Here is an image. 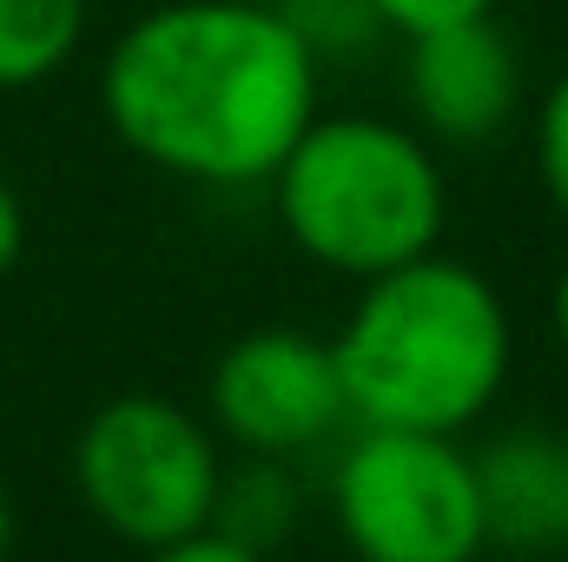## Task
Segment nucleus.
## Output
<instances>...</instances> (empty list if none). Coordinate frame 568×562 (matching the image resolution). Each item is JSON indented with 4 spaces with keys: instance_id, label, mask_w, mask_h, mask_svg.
Returning <instances> with one entry per match:
<instances>
[{
    "instance_id": "obj_1",
    "label": "nucleus",
    "mask_w": 568,
    "mask_h": 562,
    "mask_svg": "<svg viewBox=\"0 0 568 562\" xmlns=\"http://www.w3.org/2000/svg\"><path fill=\"white\" fill-rule=\"evenodd\" d=\"M100 107L145 165L199 185H252L317 120V53L278 7L165 0L113 40Z\"/></svg>"
},
{
    "instance_id": "obj_9",
    "label": "nucleus",
    "mask_w": 568,
    "mask_h": 562,
    "mask_svg": "<svg viewBox=\"0 0 568 562\" xmlns=\"http://www.w3.org/2000/svg\"><path fill=\"white\" fill-rule=\"evenodd\" d=\"M87 33V0H0V93L53 80Z\"/></svg>"
},
{
    "instance_id": "obj_12",
    "label": "nucleus",
    "mask_w": 568,
    "mask_h": 562,
    "mask_svg": "<svg viewBox=\"0 0 568 562\" xmlns=\"http://www.w3.org/2000/svg\"><path fill=\"white\" fill-rule=\"evenodd\" d=\"M371 13L390 20L397 33H429V27H456V20L496 13V0H371Z\"/></svg>"
},
{
    "instance_id": "obj_10",
    "label": "nucleus",
    "mask_w": 568,
    "mask_h": 562,
    "mask_svg": "<svg viewBox=\"0 0 568 562\" xmlns=\"http://www.w3.org/2000/svg\"><path fill=\"white\" fill-rule=\"evenodd\" d=\"M297 516V490L284 476V456H252L245 470H225L219 476V510H212V530L245 543V550H272Z\"/></svg>"
},
{
    "instance_id": "obj_6",
    "label": "nucleus",
    "mask_w": 568,
    "mask_h": 562,
    "mask_svg": "<svg viewBox=\"0 0 568 562\" xmlns=\"http://www.w3.org/2000/svg\"><path fill=\"white\" fill-rule=\"evenodd\" d=\"M344 378L331 338L311 331H245L212 371V423L245 456H297L344 418Z\"/></svg>"
},
{
    "instance_id": "obj_7",
    "label": "nucleus",
    "mask_w": 568,
    "mask_h": 562,
    "mask_svg": "<svg viewBox=\"0 0 568 562\" xmlns=\"http://www.w3.org/2000/svg\"><path fill=\"white\" fill-rule=\"evenodd\" d=\"M410 107L449 145H483L516 120L523 60L516 40L496 27V13L410 33Z\"/></svg>"
},
{
    "instance_id": "obj_11",
    "label": "nucleus",
    "mask_w": 568,
    "mask_h": 562,
    "mask_svg": "<svg viewBox=\"0 0 568 562\" xmlns=\"http://www.w3.org/2000/svg\"><path fill=\"white\" fill-rule=\"evenodd\" d=\"M536 165H542V185H549L556 212L568 219V73L549 87V100L536 113Z\"/></svg>"
},
{
    "instance_id": "obj_4",
    "label": "nucleus",
    "mask_w": 568,
    "mask_h": 562,
    "mask_svg": "<svg viewBox=\"0 0 568 562\" xmlns=\"http://www.w3.org/2000/svg\"><path fill=\"white\" fill-rule=\"evenodd\" d=\"M331 510L357 562H476L489 550L476 456L436 430L364 423L331 476Z\"/></svg>"
},
{
    "instance_id": "obj_16",
    "label": "nucleus",
    "mask_w": 568,
    "mask_h": 562,
    "mask_svg": "<svg viewBox=\"0 0 568 562\" xmlns=\"http://www.w3.org/2000/svg\"><path fill=\"white\" fill-rule=\"evenodd\" d=\"M7 543H13V503H7V490H0V562H7Z\"/></svg>"
},
{
    "instance_id": "obj_8",
    "label": "nucleus",
    "mask_w": 568,
    "mask_h": 562,
    "mask_svg": "<svg viewBox=\"0 0 568 562\" xmlns=\"http://www.w3.org/2000/svg\"><path fill=\"white\" fill-rule=\"evenodd\" d=\"M483 530L496 550L556 556L568 550V443L556 430H509L476 456Z\"/></svg>"
},
{
    "instance_id": "obj_15",
    "label": "nucleus",
    "mask_w": 568,
    "mask_h": 562,
    "mask_svg": "<svg viewBox=\"0 0 568 562\" xmlns=\"http://www.w3.org/2000/svg\"><path fill=\"white\" fill-rule=\"evenodd\" d=\"M556 338H562V351H568V272L556 279Z\"/></svg>"
},
{
    "instance_id": "obj_5",
    "label": "nucleus",
    "mask_w": 568,
    "mask_h": 562,
    "mask_svg": "<svg viewBox=\"0 0 568 562\" xmlns=\"http://www.w3.org/2000/svg\"><path fill=\"white\" fill-rule=\"evenodd\" d=\"M219 443L172 398H113L73 443V483L87 510L133 550H165L212 530L219 510Z\"/></svg>"
},
{
    "instance_id": "obj_14",
    "label": "nucleus",
    "mask_w": 568,
    "mask_h": 562,
    "mask_svg": "<svg viewBox=\"0 0 568 562\" xmlns=\"http://www.w3.org/2000/svg\"><path fill=\"white\" fill-rule=\"evenodd\" d=\"M20 245H27V212H20V192L0 179V279L20 265Z\"/></svg>"
},
{
    "instance_id": "obj_3",
    "label": "nucleus",
    "mask_w": 568,
    "mask_h": 562,
    "mask_svg": "<svg viewBox=\"0 0 568 562\" xmlns=\"http://www.w3.org/2000/svg\"><path fill=\"white\" fill-rule=\"evenodd\" d=\"M272 185L291 245L344 279L397 272L443 239V172L390 120H311Z\"/></svg>"
},
{
    "instance_id": "obj_13",
    "label": "nucleus",
    "mask_w": 568,
    "mask_h": 562,
    "mask_svg": "<svg viewBox=\"0 0 568 562\" xmlns=\"http://www.w3.org/2000/svg\"><path fill=\"white\" fill-rule=\"evenodd\" d=\"M145 562H265V550H245L219 530H199L185 543H165V550H145Z\"/></svg>"
},
{
    "instance_id": "obj_2",
    "label": "nucleus",
    "mask_w": 568,
    "mask_h": 562,
    "mask_svg": "<svg viewBox=\"0 0 568 562\" xmlns=\"http://www.w3.org/2000/svg\"><path fill=\"white\" fill-rule=\"evenodd\" d=\"M331 351L344 404L364 423L456 436L496 404L509 378V311L483 272L424 252L364 279Z\"/></svg>"
}]
</instances>
